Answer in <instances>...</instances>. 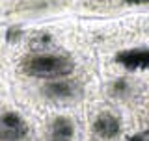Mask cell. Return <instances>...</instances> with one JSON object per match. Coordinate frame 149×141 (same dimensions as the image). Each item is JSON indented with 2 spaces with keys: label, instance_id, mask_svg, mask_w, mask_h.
I'll use <instances>...</instances> for the list:
<instances>
[{
  "label": "cell",
  "instance_id": "cell-1",
  "mask_svg": "<svg viewBox=\"0 0 149 141\" xmlns=\"http://www.w3.org/2000/svg\"><path fill=\"white\" fill-rule=\"evenodd\" d=\"M73 58L58 52H32L21 59V73L30 78L54 80L73 74Z\"/></svg>",
  "mask_w": 149,
  "mask_h": 141
},
{
  "label": "cell",
  "instance_id": "cell-2",
  "mask_svg": "<svg viewBox=\"0 0 149 141\" xmlns=\"http://www.w3.org/2000/svg\"><path fill=\"white\" fill-rule=\"evenodd\" d=\"M41 93H43V97L49 98V100L65 104V102L78 100V98L84 95V89L80 86V82L63 76V78L47 80L43 84V87H41Z\"/></svg>",
  "mask_w": 149,
  "mask_h": 141
},
{
  "label": "cell",
  "instance_id": "cell-3",
  "mask_svg": "<svg viewBox=\"0 0 149 141\" xmlns=\"http://www.w3.org/2000/svg\"><path fill=\"white\" fill-rule=\"evenodd\" d=\"M28 134V124L17 111L0 113V141H22Z\"/></svg>",
  "mask_w": 149,
  "mask_h": 141
},
{
  "label": "cell",
  "instance_id": "cell-4",
  "mask_svg": "<svg viewBox=\"0 0 149 141\" xmlns=\"http://www.w3.org/2000/svg\"><path fill=\"white\" fill-rule=\"evenodd\" d=\"M91 128H93V134L99 139L110 141V139H116L121 134V121L118 115L110 113V111H102V113H99L93 119Z\"/></svg>",
  "mask_w": 149,
  "mask_h": 141
},
{
  "label": "cell",
  "instance_id": "cell-5",
  "mask_svg": "<svg viewBox=\"0 0 149 141\" xmlns=\"http://www.w3.org/2000/svg\"><path fill=\"white\" fill-rule=\"evenodd\" d=\"M116 63L129 70H149V48H129L116 54Z\"/></svg>",
  "mask_w": 149,
  "mask_h": 141
},
{
  "label": "cell",
  "instance_id": "cell-6",
  "mask_svg": "<svg viewBox=\"0 0 149 141\" xmlns=\"http://www.w3.org/2000/svg\"><path fill=\"white\" fill-rule=\"evenodd\" d=\"M69 0H21L9 11L11 13H41V11H49V9H56L58 6H63Z\"/></svg>",
  "mask_w": 149,
  "mask_h": 141
},
{
  "label": "cell",
  "instance_id": "cell-7",
  "mask_svg": "<svg viewBox=\"0 0 149 141\" xmlns=\"http://www.w3.org/2000/svg\"><path fill=\"white\" fill-rule=\"evenodd\" d=\"M74 135V123L69 117H54L49 124V138L50 141H71Z\"/></svg>",
  "mask_w": 149,
  "mask_h": 141
},
{
  "label": "cell",
  "instance_id": "cell-8",
  "mask_svg": "<svg viewBox=\"0 0 149 141\" xmlns=\"http://www.w3.org/2000/svg\"><path fill=\"white\" fill-rule=\"evenodd\" d=\"M108 93H110V97L125 98L132 93V82L129 78H116L114 82L108 84Z\"/></svg>",
  "mask_w": 149,
  "mask_h": 141
},
{
  "label": "cell",
  "instance_id": "cell-9",
  "mask_svg": "<svg viewBox=\"0 0 149 141\" xmlns=\"http://www.w3.org/2000/svg\"><path fill=\"white\" fill-rule=\"evenodd\" d=\"M54 43V37L49 34V32H37V34L34 35V39H32V48H49L50 45Z\"/></svg>",
  "mask_w": 149,
  "mask_h": 141
},
{
  "label": "cell",
  "instance_id": "cell-10",
  "mask_svg": "<svg viewBox=\"0 0 149 141\" xmlns=\"http://www.w3.org/2000/svg\"><path fill=\"white\" fill-rule=\"evenodd\" d=\"M24 37V30L21 26H9L6 30V41L8 43H17Z\"/></svg>",
  "mask_w": 149,
  "mask_h": 141
},
{
  "label": "cell",
  "instance_id": "cell-11",
  "mask_svg": "<svg viewBox=\"0 0 149 141\" xmlns=\"http://www.w3.org/2000/svg\"><path fill=\"white\" fill-rule=\"evenodd\" d=\"M129 141H149V132H140V134H134L132 138H129Z\"/></svg>",
  "mask_w": 149,
  "mask_h": 141
},
{
  "label": "cell",
  "instance_id": "cell-12",
  "mask_svg": "<svg viewBox=\"0 0 149 141\" xmlns=\"http://www.w3.org/2000/svg\"><path fill=\"white\" fill-rule=\"evenodd\" d=\"M123 4H127V6H147L149 0H123Z\"/></svg>",
  "mask_w": 149,
  "mask_h": 141
}]
</instances>
